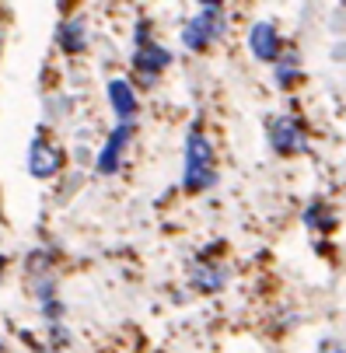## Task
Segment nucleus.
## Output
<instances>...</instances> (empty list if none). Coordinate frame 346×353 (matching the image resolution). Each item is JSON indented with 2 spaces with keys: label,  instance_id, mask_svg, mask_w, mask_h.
<instances>
[{
  "label": "nucleus",
  "instance_id": "obj_1",
  "mask_svg": "<svg viewBox=\"0 0 346 353\" xmlns=\"http://www.w3.org/2000/svg\"><path fill=\"white\" fill-rule=\"evenodd\" d=\"M217 185V161L214 143L200 126H189L182 143V189L185 192H207Z\"/></svg>",
  "mask_w": 346,
  "mask_h": 353
},
{
  "label": "nucleus",
  "instance_id": "obj_2",
  "mask_svg": "<svg viewBox=\"0 0 346 353\" xmlns=\"http://www.w3.org/2000/svg\"><path fill=\"white\" fill-rule=\"evenodd\" d=\"M224 35H227V18L221 8H203L200 14H192L182 25V46L189 53H203V49H210Z\"/></svg>",
  "mask_w": 346,
  "mask_h": 353
},
{
  "label": "nucleus",
  "instance_id": "obj_3",
  "mask_svg": "<svg viewBox=\"0 0 346 353\" xmlns=\"http://www.w3.org/2000/svg\"><path fill=\"white\" fill-rule=\"evenodd\" d=\"M25 165H28V175L39 179V182H49L57 179L67 165V154L57 140H49L45 133H35L28 140V154H25Z\"/></svg>",
  "mask_w": 346,
  "mask_h": 353
},
{
  "label": "nucleus",
  "instance_id": "obj_4",
  "mask_svg": "<svg viewBox=\"0 0 346 353\" xmlns=\"http://www.w3.org/2000/svg\"><path fill=\"white\" fill-rule=\"evenodd\" d=\"M266 140H269V147L276 150L280 158L305 154V150H308L305 123H301V119H294V116H273V119L266 123Z\"/></svg>",
  "mask_w": 346,
  "mask_h": 353
},
{
  "label": "nucleus",
  "instance_id": "obj_5",
  "mask_svg": "<svg viewBox=\"0 0 346 353\" xmlns=\"http://www.w3.org/2000/svg\"><path fill=\"white\" fill-rule=\"evenodd\" d=\"M130 143H133V123H116L109 130L105 143L98 147V154H94V172L102 175V179L116 175L119 165H123V158H126V150H130Z\"/></svg>",
  "mask_w": 346,
  "mask_h": 353
},
{
  "label": "nucleus",
  "instance_id": "obj_6",
  "mask_svg": "<svg viewBox=\"0 0 346 353\" xmlns=\"http://www.w3.org/2000/svg\"><path fill=\"white\" fill-rule=\"evenodd\" d=\"M168 67H172V49L168 46L151 39V42H143V46L133 49V70H136V77L143 84H154Z\"/></svg>",
  "mask_w": 346,
  "mask_h": 353
},
{
  "label": "nucleus",
  "instance_id": "obj_7",
  "mask_svg": "<svg viewBox=\"0 0 346 353\" xmlns=\"http://www.w3.org/2000/svg\"><path fill=\"white\" fill-rule=\"evenodd\" d=\"M249 53L259 63H276L283 57V39H280V32H276L273 21H256L249 28Z\"/></svg>",
  "mask_w": 346,
  "mask_h": 353
},
{
  "label": "nucleus",
  "instance_id": "obj_8",
  "mask_svg": "<svg viewBox=\"0 0 346 353\" xmlns=\"http://www.w3.org/2000/svg\"><path fill=\"white\" fill-rule=\"evenodd\" d=\"M105 98H109V109L119 123H133L136 112H140V98H136V88L126 81V77H112L105 84Z\"/></svg>",
  "mask_w": 346,
  "mask_h": 353
},
{
  "label": "nucleus",
  "instance_id": "obj_9",
  "mask_svg": "<svg viewBox=\"0 0 346 353\" xmlns=\"http://www.w3.org/2000/svg\"><path fill=\"white\" fill-rule=\"evenodd\" d=\"M57 46L63 49L67 57H81L84 49L91 46L88 21H84L81 14H74V18H63V21H60V28H57Z\"/></svg>",
  "mask_w": 346,
  "mask_h": 353
},
{
  "label": "nucleus",
  "instance_id": "obj_10",
  "mask_svg": "<svg viewBox=\"0 0 346 353\" xmlns=\"http://www.w3.org/2000/svg\"><path fill=\"white\" fill-rule=\"evenodd\" d=\"M189 283L200 290V294H217V290H224V283H227V270L221 266V263H192L189 266Z\"/></svg>",
  "mask_w": 346,
  "mask_h": 353
},
{
  "label": "nucleus",
  "instance_id": "obj_11",
  "mask_svg": "<svg viewBox=\"0 0 346 353\" xmlns=\"http://www.w3.org/2000/svg\"><path fill=\"white\" fill-rule=\"evenodd\" d=\"M273 77L280 88H290L294 81H298V57H280L276 67H273Z\"/></svg>",
  "mask_w": 346,
  "mask_h": 353
},
{
  "label": "nucleus",
  "instance_id": "obj_12",
  "mask_svg": "<svg viewBox=\"0 0 346 353\" xmlns=\"http://www.w3.org/2000/svg\"><path fill=\"white\" fill-rule=\"evenodd\" d=\"M305 224L315 228V231H329L336 221H332V214L325 210V203H312V207L305 210Z\"/></svg>",
  "mask_w": 346,
  "mask_h": 353
},
{
  "label": "nucleus",
  "instance_id": "obj_13",
  "mask_svg": "<svg viewBox=\"0 0 346 353\" xmlns=\"http://www.w3.org/2000/svg\"><path fill=\"white\" fill-rule=\"evenodd\" d=\"M318 353H346V350H343V343H336V339H322V343H318Z\"/></svg>",
  "mask_w": 346,
  "mask_h": 353
},
{
  "label": "nucleus",
  "instance_id": "obj_14",
  "mask_svg": "<svg viewBox=\"0 0 346 353\" xmlns=\"http://www.w3.org/2000/svg\"><path fill=\"white\" fill-rule=\"evenodd\" d=\"M200 8H224V0H196Z\"/></svg>",
  "mask_w": 346,
  "mask_h": 353
},
{
  "label": "nucleus",
  "instance_id": "obj_15",
  "mask_svg": "<svg viewBox=\"0 0 346 353\" xmlns=\"http://www.w3.org/2000/svg\"><path fill=\"white\" fill-rule=\"evenodd\" d=\"M32 353H60V350H53V346H45V343H42V346H35Z\"/></svg>",
  "mask_w": 346,
  "mask_h": 353
},
{
  "label": "nucleus",
  "instance_id": "obj_16",
  "mask_svg": "<svg viewBox=\"0 0 346 353\" xmlns=\"http://www.w3.org/2000/svg\"><path fill=\"white\" fill-rule=\"evenodd\" d=\"M0 353H4V339H0Z\"/></svg>",
  "mask_w": 346,
  "mask_h": 353
}]
</instances>
